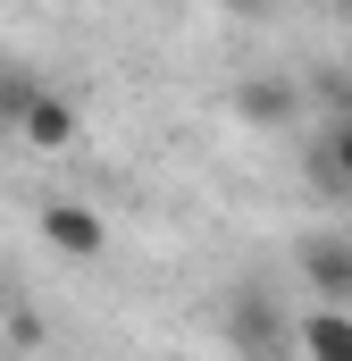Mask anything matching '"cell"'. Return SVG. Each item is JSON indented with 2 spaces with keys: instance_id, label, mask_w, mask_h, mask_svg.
I'll return each mask as SVG.
<instances>
[{
  "instance_id": "cell-2",
  "label": "cell",
  "mask_w": 352,
  "mask_h": 361,
  "mask_svg": "<svg viewBox=\"0 0 352 361\" xmlns=\"http://www.w3.org/2000/svg\"><path fill=\"white\" fill-rule=\"evenodd\" d=\"M34 227H42V244L68 252V261H101V252H109V219H101L92 202H42Z\"/></svg>"
},
{
  "instance_id": "cell-1",
  "label": "cell",
  "mask_w": 352,
  "mask_h": 361,
  "mask_svg": "<svg viewBox=\"0 0 352 361\" xmlns=\"http://www.w3.org/2000/svg\"><path fill=\"white\" fill-rule=\"evenodd\" d=\"M294 269H302V286H310V302H327V311H352V235H336V227L302 235Z\"/></svg>"
},
{
  "instance_id": "cell-9",
  "label": "cell",
  "mask_w": 352,
  "mask_h": 361,
  "mask_svg": "<svg viewBox=\"0 0 352 361\" xmlns=\"http://www.w3.org/2000/svg\"><path fill=\"white\" fill-rule=\"evenodd\" d=\"M336 8H352V0H336Z\"/></svg>"
},
{
  "instance_id": "cell-8",
  "label": "cell",
  "mask_w": 352,
  "mask_h": 361,
  "mask_svg": "<svg viewBox=\"0 0 352 361\" xmlns=\"http://www.w3.org/2000/svg\"><path fill=\"white\" fill-rule=\"evenodd\" d=\"M42 85V76H34V68H0V126H8V135H17V109H25V92Z\"/></svg>"
},
{
  "instance_id": "cell-5",
  "label": "cell",
  "mask_w": 352,
  "mask_h": 361,
  "mask_svg": "<svg viewBox=\"0 0 352 361\" xmlns=\"http://www.w3.org/2000/svg\"><path fill=\"white\" fill-rule=\"evenodd\" d=\"M294 345H302V361H352V311L310 302V311H302V328H294Z\"/></svg>"
},
{
  "instance_id": "cell-4",
  "label": "cell",
  "mask_w": 352,
  "mask_h": 361,
  "mask_svg": "<svg viewBox=\"0 0 352 361\" xmlns=\"http://www.w3.org/2000/svg\"><path fill=\"white\" fill-rule=\"evenodd\" d=\"M17 143H34V152H68V143H76V101H68L59 85H34L25 109H17Z\"/></svg>"
},
{
  "instance_id": "cell-7",
  "label": "cell",
  "mask_w": 352,
  "mask_h": 361,
  "mask_svg": "<svg viewBox=\"0 0 352 361\" xmlns=\"http://www.w3.org/2000/svg\"><path fill=\"white\" fill-rule=\"evenodd\" d=\"M310 169H319V185H336V193H352V118L310 152Z\"/></svg>"
},
{
  "instance_id": "cell-3",
  "label": "cell",
  "mask_w": 352,
  "mask_h": 361,
  "mask_svg": "<svg viewBox=\"0 0 352 361\" xmlns=\"http://www.w3.org/2000/svg\"><path fill=\"white\" fill-rule=\"evenodd\" d=\"M277 302H268V286H235L227 294V345L235 361H277Z\"/></svg>"
},
{
  "instance_id": "cell-6",
  "label": "cell",
  "mask_w": 352,
  "mask_h": 361,
  "mask_svg": "<svg viewBox=\"0 0 352 361\" xmlns=\"http://www.w3.org/2000/svg\"><path fill=\"white\" fill-rule=\"evenodd\" d=\"M294 109H302V101H294L285 76H244V85H235V118H244V126H285Z\"/></svg>"
}]
</instances>
